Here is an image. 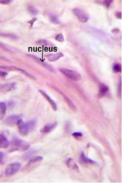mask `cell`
I'll return each mask as SVG.
<instances>
[{
	"label": "cell",
	"instance_id": "cell-1",
	"mask_svg": "<svg viewBox=\"0 0 122 183\" xmlns=\"http://www.w3.org/2000/svg\"><path fill=\"white\" fill-rule=\"evenodd\" d=\"M30 147V143L28 142L16 138L11 142L8 150L11 152L16 151H26Z\"/></svg>",
	"mask_w": 122,
	"mask_h": 183
},
{
	"label": "cell",
	"instance_id": "cell-2",
	"mask_svg": "<svg viewBox=\"0 0 122 183\" xmlns=\"http://www.w3.org/2000/svg\"><path fill=\"white\" fill-rule=\"evenodd\" d=\"M21 164L19 162H13L7 166L5 169V174L7 177L12 176L19 171Z\"/></svg>",
	"mask_w": 122,
	"mask_h": 183
},
{
	"label": "cell",
	"instance_id": "cell-3",
	"mask_svg": "<svg viewBox=\"0 0 122 183\" xmlns=\"http://www.w3.org/2000/svg\"><path fill=\"white\" fill-rule=\"evenodd\" d=\"M43 157L42 156H35L31 158L29 162L24 167L23 169V172L24 173L29 172L31 170L34 168L37 163L40 162L42 161Z\"/></svg>",
	"mask_w": 122,
	"mask_h": 183
},
{
	"label": "cell",
	"instance_id": "cell-4",
	"mask_svg": "<svg viewBox=\"0 0 122 183\" xmlns=\"http://www.w3.org/2000/svg\"><path fill=\"white\" fill-rule=\"evenodd\" d=\"M60 71L63 74H64L66 76L73 81L80 80L81 78L80 74L79 73L73 70L61 68L60 69Z\"/></svg>",
	"mask_w": 122,
	"mask_h": 183
},
{
	"label": "cell",
	"instance_id": "cell-5",
	"mask_svg": "<svg viewBox=\"0 0 122 183\" xmlns=\"http://www.w3.org/2000/svg\"><path fill=\"white\" fill-rule=\"evenodd\" d=\"M17 125L20 134L22 136H27L29 132V130L26 124L23 122L22 119H20L17 122Z\"/></svg>",
	"mask_w": 122,
	"mask_h": 183
},
{
	"label": "cell",
	"instance_id": "cell-6",
	"mask_svg": "<svg viewBox=\"0 0 122 183\" xmlns=\"http://www.w3.org/2000/svg\"><path fill=\"white\" fill-rule=\"evenodd\" d=\"M73 12L81 22L85 23L88 20V16L83 10L76 8L73 10Z\"/></svg>",
	"mask_w": 122,
	"mask_h": 183
},
{
	"label": "cell",
	"instance_id": "cell-7",
	"mask_svg": "<svg viewBox=\"0 0 122 183\" xmlns=\"http://www.w3.org/2000/svg\"><path fill=\"white\" fill-rule=\"evenodd\" d=\"M21 119V115H14L9 116L4 120V124L8 126H13L17 124V122Z\"/></svg>",
	"mask_w": 122,
	"mask_h": 183
},
{
	"label": "cell",
	"instance_id": "cell-8",
	"mask_svg": "<svg viewBox=\"0 0 122 183\" xmlns=\"http://www.w3.org/2000/svg\"><path fill=\"white\" fill-rule=\"evenodd\" d=\"M30 56H31L34 59H35L37 62L41 64L44 67H45L46 69H47L48 70L50 71L51 73H55L56 72L55 71V69L53 67H52L50 65H49V64L46 63V62L42 61L40 58L38 57L37 56H35V55H31Z\"/></svg>",
	"mask_w": 122,
	"mask_h": 183
},
{
	"label": "cell",
	"instance_id": "cell-9",
	"mask_svg": "<svg viewBox=\"0 0 122 183\" xmlns=\"http://www.w3.org/2000/svg\"><path fill=\"white\" fill-rule=\"evenodd\" d=\"M39 92H40V93H41V94L44 97L46 98V100L49 102V103H50L51 106L52 107V109H53L54 111H56L57 110V109H58V108H57V105L56 103L49 96V95H47L46 93V92H44L43 90H42V89H39Z\"/></svg>",
	"mask_w": 122,
	"mask_h": 183
},
{
	"label": "cell",
	"instance_id": "cell-10",
	"mask_svg": "<svg viewBox=\"0 0 122 183\" xmlns=\"http://www.w3.org/2000/svg\"><path fill=\"white\" fill-rule=\"evenodd\" d=\"M58 92H59L60 93V94L62 95V96L64 97L65 101L66 103H67L68 105H69L70 108H71V110H72V111H73V112H76L77 111V108L76 107H75V105L73 104V102L70 100V99L69 97H67L65 94H63L62 92H60V91H58Z\"/></svg>",
	"mask_w": 122,
	"mask_h": 183
},
{
	"label": "cell",
	"instance_id": "cell-11",
	"mask_svg": "<svg viewBox=\"0 0 122 183\" xmlns=\"http://www.w3.org/2000/svg\"><path fill=\"white\" fill-rule=\"evenodd\" d=\"M9 142L4 135L0 134V148L5 149L8 147Z\"/></svg>",
	"mask_w": 122,
	"mask_h": 183
},
{
	"label": "cell",
	"instance_id": "cell-12",
	"mask_svg": "<svg viewBox=\"0 0 122 183\" xmlns=\"http://www.w3.org/2000/svg\"><path fill=\"white\" fill-rule=\"evenodd\" d=\"M58 124V122H54V123L52 124L46 125V126H45L43 128H42L40 130V131L42 132H43V133L50 132L51 131L53 130L55 128H56L57 127Z\"/></svg>",
	"mask_w": 122,
	"mask_h": 183
},
{
	"label": "cell",
	"instance_id": "cell-13",
	"mask_svg": "<svg viewBox=\"0 0 122 183\" xmlns=\"http://www.w3.org/2000/svg\"><path fill=\"white\" fill-rule=\"evenodd\" d=\"M80 162L84 163V164H93L96 163V161H94L91 160L89 158H87V157L85 156V154H84L83 152H82V153L81 154L80 156Z\"/></svg>",
	"mask_w": 122,
	"mask_h": 183
},
{
	"label": "cell",
	"instance_id": "cell-14",
	"mask_svg": "<svg viewBox=\"0 0 122 183\" xmlns=\"http://www.w3.org/2000/svg\"><path fill=\"white\" fill-rule=\"evenodd\" d=\"M109 91V88L105 84H101L100 85L99 91V96L102 97L104 96Z\"/></svg>",
	"mask_w": 122,
	"mask_h": 183
},
{
	"label": "cell",
	"instance_id": "cell-15",
	"mask_svg": "<svg viewBox=\"0 0 122 183\" xmlns=\"http://www.w3.org/2000/svg\"><path fill=\"white\" fill-rule=\"evenodd\" d=\"M64 56L63 54L61 53H58L54 54H48L46 55V57L48 58V60L50 61H54L58 60L60 58Z\"/></svg>",
	"mask_w": 122,
	"mask_h": 183
},
{
	"label": "cell",
	"instance_id": "cell-16",
	"mask_svg": "<svg viewBox=\"0 0 122 183\" xmlns=\"http://www.w3.org/2000/svg\"><path fill=\"white\" fill-rule=\"evenodd\" d=\"M16 87V84H7L5 85H2L1 88V91L3 92H8L15 89Z\"/></svg>",
	"mask_w": 122,
	"mask_h": 183
},
{
	"label": "cell",
	"instance_id": "cell-17",
	"mask_svg": "<svg viewBox=\"0 0 122 183\" xmlns=\"http://www.w3.org/2000/svg\"><path fill=\"white\" fill-rule=\"evenodd\" d=\"M7 110V106L4 103H0V120H2L5 117Z\"/></svg>",
	"mask_w": 122,
	"mask_h": 183
},
{
	"label": "cell",
	"instance_id": "cell-18",
	"mask_svg": "<svg viewBox=\"0 0 122 183\" xmlns=\"http://www.w3.org/2000/svg\"><path fill=\"white\" fill-rule=\"evenodd\" d=\"M66 164L69 168H71L77 170V171L79 170V168H78V166L74 162L73 159H72V158H69L68 159V161H67Z\"/></svg>",
	"mask_w": 122,
	"mask_h": 183
},
{
	"label": "cell",
	"instance_id": "cell-19",
	"mask_svg": "<svg viewBox=\"0 0 122 183\" xmlns=\"http://www.w3.org/2000/svg\"><path fill=\"white\" fill-rule=\"evenodd\" d=\"M26 124L27 126L28 127L29 131H31L34 130L35 126H36V120H31V121H29V122L26 123Z\"/></svg>",
	"mask_w": 122,
	"mask_h": 183
},
{
	"label": "cell",
	"instance_id": "cell-20",
	"mask_svg": "<svg viewBox=\"0 0 122 183\" xmlns=\"http://www.w3.org/2000/svg\"><path fill=\"white\" fill-rule=\"evenodd\" d=\"M49 18H50V20L52 23L54 24H58L60 23V21L58 20V17L56 15H51Z\"/></svg>",
	"mask_w": 122,
	"mask_h": 183
},
{
	"label": "cell",
	"instance_id": "cell-21",
	"mask_svg": "<svg viewBox=\"0 0 122 183\" xmlns=\"http://www.w3.org/2000/svg\"><path fill=\"white\" fill-rule=\"evenodd\" d=\"M113 72L115 73H119L122 71V66L119 63H116L114 64L112 67Z\"/></svg>",
	"mask_w": 122,
	"mask_h": 183
},
{
	"label": "cell",
	"instance_id": "cell-22",
	"mask_svg": "<svg viewBox=\"0 0 122 183\" xmlns=\"http://www.w3.org/2000/svg\"><path fill=\"white\" fill-rule=\"evenodd\" d=\"M37 43L44 45L52 46L53 45V43H51V42H49L47 40H44V39L39 40L38 42H37Z\"/></svg>",
	"mask_w": 122,
	"mask_h": 183
},
{
	"label": "cell",
	"instance_id": "cell-23",
	"mask_svg": "<svg viewBox=\"0 0 122 183\" xmlns=\"http://www.w3.org/2000/svg\"><path fill=\"white\" fill-rule=\"evenodd\" d=\"M28 10L31 14L34 15H37L38 13V11L32 6H29L28 8Z\"/></svg>",
	"mask_w": 122,
	"mask_h": 183
},
{
	"label": "cell",
	"instance_id": "cell-24",
	"mask_svg": "<svg viewBox=\"0 0 122 183\" xmlns=\"http://www.w3.org/2000/svg\"><path fill=\"white\" fill-rule=\"evenodd\" d=\"M55 39H56V40H57V41L60 42H63L64 40L63 35L62 34L58 35L56 36Z\"/></svg>",
	"mask_w": 122,
	"mask_h": 183
},
{
	"label": "cell",
	"instance_id": "cell-25",
	"mask_svg": "<svg viewBox=\"0 0 122 183\" xmlns=\"http://www.w3.org/2000/svg\"><path fill=\"white\" fill-rule=\"evenodd\" d=\"M72 136H73L75 138L78 139V138H80V137L83 136V134L81 132H74L72 134Z\"/></svg>",
	"mask_w": 122,
	"mask_h": 183
},
{
	"label": "cell",
	"instance_id": "cell-26",
	"mask_svg": "<svg viewBox=\"0 0 122 183\" xmlns=\"http://www.w3.org/2000/svg\"><path fill=\"white\" fill-rule=\"evenodd\" d=\"M12 2V1L9 0H0V3L4 5H8Z\"/></svg>",
	"mask_w": 122,
	"mask_h": 183
},
{
	"label": "cell",
	"instance_id": "cell-27",
	"mask_svg": "<svg viewBox=\"0 0 122 183\" xmlns=\"http://www.w3.org/2000/svg\"><path fill=\"white\" fill-rule=\"evenodd\" d=\"M112 2V1H104L103 4L106 7L108 8Z\"/></svg>",
	"mask_w": 122,
	"mask_h": 183
},
{
	"label": "cell",
	"instance_id": "cell-28",
	"mask_svg": "<svg viewBox=\"0 0 122 183\" xmlns=\"http://www.w3.org/2000/svg\"><path fill=\"white\" fill-rule=\"evenodd\" d=\"M121 82L120 81L119 83V85L118 87V95H119V96H121Z\"/></svg>",
	"mask_w": 122,
	"mask_h": 183
},
{
	"label": "cell",
	"instance_id": "cell-29",
	"mask_svg": "<svg viewBox=\"0 0 122 183\" xmlns=\"http://www.w3.org/2000/svg\"><path fill=\"white\" fill-rule=\"evenodd\" d=\"M8 74V73L4 71L0 70V77H6Z\"/></svg>",
	"mask_w": 122,
	"mask_h": 183
},
{
	"label": "cell",
	"instance_id": "cell-30",
	"mask_svg": "<svg viewBox=\"0 0 122 183\" xmlns=\"http://www.w3.org/2000/svg\"><path fill=\"white\" fill-rule=\"evenodd\" d=\"M115 16L118 19H122V13L121 12H117L115 13Z\"/></svg>",
	"mask_w": 122,
	"mask_h": 183
},
{
	"label": "cell",
	"instance_id": "cell-31",
	"mask_svg": "<svg viewBox=\"0 0 122 183\" xmlns=\"http://www.w3.org/2000/svg\"><path fill=\"white\" fill-rule=\"evenodd\" d=\"M36 20H37V19H36V18H33L32 20H30V21H28V22L29 23L31 24V27H32L33 25V24L34 23V22L36 21Z\"/></svg>",
	"mask_w": 122,
	"mask_h": 183
},
{
	"label": "cell",
	"instance_id": "cell-32",
	"mask_svg": "<svg viewBox=\"0 0 122 183\" xmlns=\"http://www.w3.org/2000/svg\"><path fill=\"white\" fill-rule=\"evenodd\" d=\"M112 33H119V30L118 28L117 29H113V30L112 31Z\"/></svg>",
	"mask_w": 122,
	"mask_h": 183
}]
</instances>
